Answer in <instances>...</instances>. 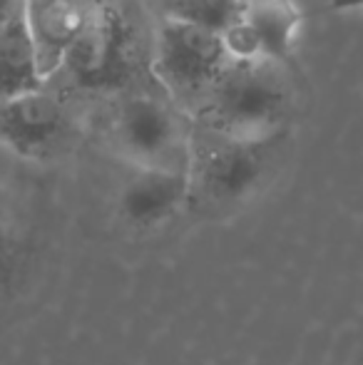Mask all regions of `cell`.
Segmentation results:
<instances>
[{
    "mask_svg": "<svg viewBox=\"0 0 363 365\" xmlns=\"http://www.w3.org/2000/svg\"><path fill=\"white\" fill-rule=\"evenodd\" d=\"M40 90H45V75L23 8L0 30V102Z\"/></svg>",
    "mask_w": 363,
    "mask_h": 365,
    "instance_id": "9c48e42d",
    "label": "cell"
},
{
    "mask_svg": "<svg viewBox=\"0 0 363 365\" xmlns=\"http://www.w3.org/2000/svg\"><path fill=\"white\" fill-rule=\"evenodd\" d=\"M224 45V53H227L229 63L232 65H254V63H267L264 58V48L259 35L254 33V28L247 20H239L237 25L227 30V33L219 35Z\"/></svg>",
    "mask_w": 363,
    "mask_h": 365,
    "instance_id": "7c38bea8",
    "label": "cell"
},
{
    "mask_svg": "<svg viewBox=\"0 0 363 365\" xmlns=\"http://www.w3.org/2000/svg\"><path fill=\"white\" fill-rule=\"evenodd\" d=\"M259 35L267 63L284 68L296 50L304 28V10L296 0H249L244 15Z\"/></svg>",
    "mask_w": 363,
    "mask_h": 365,
    "instance_id": "30bf717a",
    "label": "cell"
},
{
    "mask_svg": "<svg viewBox=\"0 0 363 365\" xmlns=\"http://www.w3.org/2000/svg\"><path fill=\"white\" fill-rule=\"evenodd\" d=\"M331 10H363V0H331Z\"/></svg>",
    "mask_w": 363,
    "mask_h": 365,
    "instance_id": "5bb4252c",
    "label": "cell"
},
{
    "mask_svg": "<svg viewBox=\"0 0 363 365\" xmlns=\"http://www.w3.org/2000/svg\"><path fill=\"white\" fill-rule=\"evenodd\" d=\"M189 130L180 110L152 92H127L112 110L110 140L130 167L187 172Z\"/></svg>",
    "mask_w": 363,
    "mask_h": 365,
    "instance_id": "3957f363",
    "label": "cell"
},
{
    "mask_svg": "<svg viewBox=\"0 0 363 365\" xmlns=\"http://www.w3.org/2000/svg\"><path fill=\"white\" fill-rule=\"evenodd\" d=\"M284 135L244 140L192 122L189 130V212L222 219L257 199L279 167Z\"/></svg>",
    "mask_w": 363,
    "mask_h": 365,
    "instance_id": "6da1fadb",
    "label": "cell"
},
{
    "mask_svg": "<svg viewBox=\"0 0 363 365\" xmlns=\"http://www.w3.org/2000/svg\"><path fill=\"white\" fill-rule=\"evenodd\" d=\"M291 87L274 63L232 65L224 70L194 122L222 135L267 140L286 135Z\"/></svg>",
    "mask_w": 363,
    "mask_h": 365,
    "instance_id": "7a4b0ae2",
    "label": "cell"
},
{
    "mask_svg": "<svg viewBox=\"0 0 363 365\" xmlns=\"http://www.w3.org/2000/svg\"><path fill=\"white\" fill-rule=\"evenodd\" d=\"M70 135L63 105L45 90L0 102V147L23 159H50Z\"/></svg>",
    "mask_w": 363,
    "mask_h": 365,
    "instance_id": "52a82bcc",
    "label": "cell"
},
{
    "mask_svg": "<svg viewBox=\"0 0 363 365\" xmlns=\"http://www.w3.org/2000/svg\"><path fill=\"white\" fill-rule=\"evenodd\" d=\"M135 65L137 43L127 18L112 5L97 3L60 70L80 90L115 92L135 77Z\"/></svg>",
    "mask_w": 363,
    "mask_h": 365,
    "instance_id": "277c9868",
    "label": "cell"
},
{
    "mask_svg": "<svg viewBox=\"0 0 363 365\" xmlns=\"http://www.w3.org/2000/svg\"><path fill=\"white\" fill-rule=\"evenodd\" d=\"M25 8V0H0V30Z\"/></svg>",
    "mask_w": 363,
    "mask_h": 365,
    "instance_id": "4fadbf2b",
    "label": "cell"
},
{
    "mask_svg": "<svg viewBox=\"0 0 363 365\" xmlns=\"http://www.w3.org/2000/svg\"><path fill=\"white\" fill-rule=\"evenodd\" d=\"M95 5L83 0H25V15H28L45 80L63 68L70 45L88 25Z\"/></svg>",
    "mask_w": 363,
    "mask_h": 365,
    "instance_id": "ba28073f",
    "label": "cell"
},
{
    "mask_svg": "<svg viewBox=\"0 0 363 365\" xmlns=\"http://www.w3.org/2000/svg\"><path fill=\"white\" fill-rule=\"evenodd\" d=\"M249 0H162L165 18L189 23L214 35L227 33L247 15Z\"/></svg>",
    "mask_w": 363,
    "mask_h": 365,
    "instance_id": "8fae6325",
    "label": "cell"
},
{
    "mask_svg": "<svg viewBox=\"0 0 363 365\" xmlns=\"http://www.w3.org/2000/svg\"><path fill=\"white\" fill-rule=\"evenodd\" d=\"M189 212V177L177 169L132 167L115 197L117 221L130 234L150 236Z\"/></svg>",
    "mask_w": 363,
    "mask_h": 365,
    "instance_id": "8992f818",
    "label": "cell"
},
{
    "mask_svg": "<svg viewBox=\"0 0 363 365\" xmlns=\"http://www.w3.org/2000/svg\"><path fill=\"white\" fill-rule=\"evenodd\" d=\"M155 75L177 102L207 100L212 87L229 68L222 38L189 23L165 18L157 30Z\"/></svg>",
    "mask_w": 363,
    "mask_h": 365,
    "instance_id": "5b68a950",
    "label": "cell"
}]
</instances>
